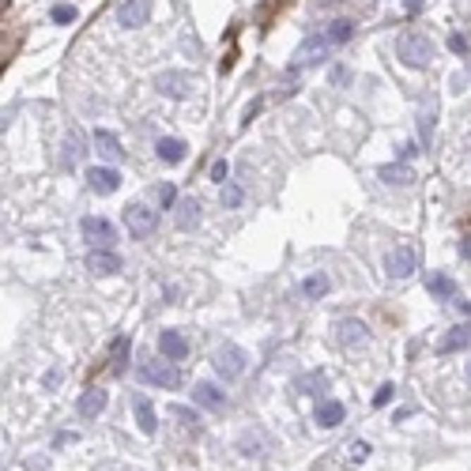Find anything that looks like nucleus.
<instances>
[{
	"label": "nucleus",
	"instance_id": "1",
	"mask_svg": "<svg viewBox=\"0 0 471 471\" xmlns=\"http://www.w3.org/2000/svg\"><path fill=\"white\" fill-rule=\"evenodd\" d=\"M396 57H400V64H408V68H430L434 42L426 35H419V30H408V35L396 38Z\"/></svg>",
	"mask_w": 471,
	"mask_h": 471
},
{
	"label": "nucleus",
	"instance_id": "2",
	"mask_svg": "<svg viewBox=\"0 0 471 471\" xmlns=\"http://www.w3.org/2000/svg\"><path fill=\"white\" fill-rule=\"evenodd\" d=\"M212 366H215L219 381H238L249 366V355L238 343H219L215 355H212Z\"/></svg>",
	"mask_w": 471,
	"mask_h": 471
},
{
	"label": "nucleus",
	"instance_id": "3",
	"mask_svg": "<svg viewBox=\"0 0 471 471\" xmlns=\"http://www.w3.org/2000/svg\"><path fill=\"white\" fill-rule=\"evenodd\" d=\"M328 53H332V42H328V35H310L298 49H294L290 68H313V64H324Z\"/></svg>",
	"mask_w": 471,
	"mask_h": 471
},
{
	"label": "nucleus",
	"instance_id": "4",
	"mask_svg": "<svg viewBox=\"0 0 471 471\" xmlns=\"http://www.w3.org/2000/svg\"><path fill=\"white\" fill-rule=\"evenodd\" d=\"M121 219H125V230L133 238H151L159 226V212H151L147 204H128L121 212Z\"/></svg>",
	"mask_w": 471,
	"mask_h": 471
},
{
	"label": "nucleus",
	"instance_id": "5",
	"mask_svg": "<svg viewBox=\"0 0 471 471\" xmlns=\"http://www.w3.org/2000/svg\"><path fill=\"white\" fill-rule=\"evenodd\" d=\"M80 234H83V242H91V249H109V242H117L114 223L102 215H87L80 223Z\"/></svg>",
	"mask_w": 471,
	"mask_h": 471
},
{
	"label": "nucleus",
	"instance_id": "6",
	"mask_svg": "<svg viewBox=\"0 0 471 471\" xmlns=\"http://www.w3.org/2000/svg\"><path fill=\"white\" fill-rule=\"evenodd\" d=\"M415 268H419V253H415V245H396L385 257V276L389 279H408V276H415Z\"/></svg>",
	"mask_w": 471,
	"mask_h": 471
},
{
	"label": "nucleus",
	"instance_id": "7",
	"mask_svg": "<svg viewBox=\"0 0 471 471\" xmlns=\"http://www.w3.org/2000/svg\"><path fill=\"white\" fill-rule=\"evenodd\" d=\"M140 377H144L147 385H159V389H181V381H185L181 369L173 366L170 358L166 362H144L140 366Z\"/></svg>",
	"mask_w": 471,
	"mask_h": 471
},
{
	"label": "nucleus",
	"instance_id": "8",
	"mask_svg": "<svg viewBox=\"0 0 471 471\" xmlns=\"http://www.w3.org/2000/svg\"><path fill=\"white\" fill-rule=\"evenodd\" d=\"M336 343L355 350V347H366L369 343V328L366 321H358V317H343V321L336 324Z\"/></svg>",
	"mask_w": 471,
	"mask_h": 471
},
{
	"label": "nucleus",
	"instance_id": "9",
	"mask_svg": "<svg viewBox=\"0 0 471 471\" xmlns=\"http://www.w3.org/2000/svg\"><path fill=\"white\" fill-rule=\"evenodd\" d=\"M151 19V0H121L117 4V23L125 30H136Z\"/></svg>",
	"mask_w": 471,
	"mask_h": 471
},
{
	"label": "nucleus",
	"instance_id": "10",
	"mask_svg": "<svg viewBox=\"0 0 471 471\" xmlns=\"http://www.w3.org/2000/svg\"><path fill=\"white\" fill-rule=\"evenodd\" d=\"M87 189L98 192V196H114L117 189H121V173H117L114 166H91L87 170Z\"/></svg>",
	"mask_w": 471,
	"mask_h": 471
},
{
	"label": "nucleus",
	"instance_id": "11",
	"mask_svg": "<svg viewBox=\"0 0 471 471\" xmlns=\"http://www.w3.org/2000/svg\"><path fill=\"white\" fill-rule=\"evenodd\" d=\"M87 271H91V276H117V271L125 268V260L114 253V249H91V253H87Z\"/></svg>",
	"mask_w": 471,
	"mask_h": 471
},
{
	"label": "nucleus",
	"instance_id": "12",
	"mask_svg": "<svg viewBox=\"0 0 471 471\" xmlns=\"http://www.w3.org/2000/svg\"><path fill=\"white\" fill-rule=\"evenodd\" d=\"M159 355L170 362H181V358H189V339L178 328H166V332H159Z\"/></svg>",
	"mask_w": 471,
	"mask_h": 471
},
{
	"label": "nucleus",
	"instance_id": "13",
	"mask_svg": "<svg viewBox=\"0 0 471 471\" xmlns=\"http://www.w3.org/2000/svg\"><path fill=\"white\" fill-rule=\"evenodd\" d=\"M192 80L185 72H162L159 80H155V91L159 94H166V98H185V94H192Z\"/></svg>",
	"mask_w": 471,
	"mask_h": 471
},
{
	"label": "nucleus",
	"instance_id": "14",
	"mask_svg": "<svg viewBox=\"0 0 471 471\" xmlns=\"http://www.w3.org/2000/svg\"><path fill=\"white\" fill-rule=\"evenodd\" d=\"M471 347V321L448 328V332L437 339V355H456V350H467Z\"/></svg>",
	"mask_w": 471,
	"mask_h": 471
},
{
	"label": "nucleus",
	"instance_id": "15",
	"mask_svg": "<svg viewBox=\"0 0 471 471\" xmlns=\"http://www.w3.org/2000/svg\"><path fill=\"white\" fill-rule=\"evenodd\" d=\"M192 400L200 403V408H207V411H223L226 408V392L219 385H212V381H196V385H192Z\"/></svg>",
	"mask_w": 471,
	"mask_h": 471
},
{
	"label": "nucleus",
	"instance_id": "16",
	"mask_svg": "<svg viewBox=\"0 0 471 471\" xmlns=\"http://www.w3.org/2000/svg\"><path fill=\"white\" fill-rule=\"evenodd\" d=\"M94 151H98V159H106V162H121L125 159V147H121V140H117L114 133H106V128H94Z\"/></svg>",
	"mask_w": 471,
	"mask_h": 471
},
{
	"label": "nucleus",
	"instance_id": "17",
	"mask_svg": "<svg viewBox=\"0 0 471 471\" xmlns=\"http://www.w3.org/2000/svg\"><path fill=\"white\" fill-rule=\"evenodd\" d=\"M343 419H347V408H343L339 400H321V403L313 408V422L324 426V430H332V426H339Z\"/></svg>",
	"mask_w": 471,
	"mask_h": 471
},
{
	"label": "nucleus",
	"instance_id": "18",
	"mask_svg": "<svg viewBox=\"0 0 471 471\" xmlns=\"http://www.w3.org/2000/svg\"><path fill=\"white\" fill-rule=\"evenodd\" d=\"M106 403H109V396L102 389H87L83 396H80V403H75V411L83 415V419H98V415L106 411Z\"/></svg>",
	"mask_w": 471,
	"mask_h": 471
},
{
	"label": "nucleus",
	"instance_id": "19",
	"mask_svg": "<svg viewBox=\"0 0 471 471\" xmlns=\"http://www.w3.org/2000/svg\"><path fill=\"white\" fill-rule=\"evenodd\" d=\"M426 290L441 302H453L456 298V279L445 276V271H430V276H426Z\"/></svg>",
	"mask_w": 471,
	"mask_h": 471
},
{
	"label": "nucleus",
	"instance_id": "20",
	"mask_svg": "<svg viewBox=\"0 0 471 471\" xmlns=\"http://www.w3.org/2000/svg\"><path fill=\"white\" fill-rule=\"evenodd\" d=\"M178 230H196L200 226V200L196 196H185V200H178Z\"/></svg>",
	"mask_w": 471,
	"mask_h": 471
},
{
	"label": "nucleus",
	"instance_id": "21",
	"mask_svg": "<svg viewBox=\"0 0 471 471\" xmlns=\"http://www.w3.org/2000/svg\"><path fill=\"white\" fill-rule=\"evenodd\" d=\"M83 155H87V147H83V133H80V128H68V136H64V166H80V162H83Z\"/></svg>",
	"mask_w": 471,
	"mask_h": 471
},
{
	"label": "nucleus",
	"instance_id": "22",
	"mask_svg": "<svg viewBox=\"0 0 471 471\" xmlns=\"http://www.w3.org/2000/svg\"><path fill=\"white\" fill-rule=\"evenodd\" d=\"M155 151H159V159H162V162L178 166V162L185 159V151H189V144H181V140H173V136H162L159 144H155Z\"/></svg>",
	"mask_w": 471,
	"mask_h": 471
},
{
	"label": "nucleus",
	"instance_id": "23",
	"mask_svg": "<svg viewBox=\"0 0 471 471\" xmlns=\"http://www.w3.org/2000/svg\"><path fill=\"white\" fill-rule=\"evenodd\" d=\"M133 408H136V422H140V430H144L147 437L159 430V419H155V408H151V400L147 396H136L133 400Z\"/></svg>",
	"mask_w": 471,
	"mask_h": 471
},
{
	"label": "nucleus",
	"instance_id": "24",
	"mask_svg": "<svg viewBox=\"0 0 471 471\" xmlns=\"http://www.w3.org/2000/svg\"><path fill=\"white\" fill-rule=\"evenodd\" d=\"M381 181H389V185H411L415 181V173L411 166H400V162H392V166H381Z\"/></svg>",
	"mask_w": 471,
	"mask_h": 471
},
{
	"label": "nucleus",
	"instance_id": "25",
	"mask_svg": "<svg viewBox=\"0 0 471 471\" xmlns=\"http://www.w3.org/2000/svg\"><path fill=\"white\" fill-rule=\"evenodd\" d=\"M302 294H305V298H310V302L324 298V294H328V279L321 276V271H313V276H310V279L302 283Z\"/></svg>",
	"mask_w": 471,
	"mask_h": 471
},
{
	"label": "nucleus",
	"instance_id": "26",
	"mask_svg": "<svg viewBox=\"0 0 471 471\" xmlns=\"http://www.w3.org/2000/svg\"><path fill=\"white\" fill-rule=\"evenodd\" d=\"M350 35H355V27H350L347 19H336V23L328 27V42H332V46H343V42H350Z\"/></svg>",
	"mask_w": 471,
	"mask_h": 471
},
{
	"label": "nucleus",
	"instance_id": "27",
	"mask_svg": "<svg viewBox=\"0 0 471 471\" xmlns=\"http://www.w3.org/2000/svg\"><path fill=\"white\" fill-rule=\"evenodd\" d=\"M219 200H223V207H242V200H245V189L242 185H223V192H219Z\"/></svg>",
	"mask_w": 471,
	"mask_h": 471
},
{
	"label": "nucleus",
	"instance_id": "28",
	"mask_svg": "<svg viewBox=\"0 0 471 471\" xmlns=\"http://www.w3.org/2000/svg\"><path fill=\"white\" fill-rule=\"evenodd\" d=\"M128 350H133V339L121 336V339L114 343V366H109L114 374H125V355H128Z\"/></svg>",
	"mask_w": 471,
	"mask_h": 471
},
{
	"label": "nucleus",
	"instance_id": "29",
	"mask_svg": "<svg viewBox=\"0 0 471 471\" xmlns=\"http://www.w3.org/2000/svg\"><path fill=\"white\" fill-rule=\"evenodd\" d=\"M170 411L178 415V419H185V426H192V430H196V426H200V415H196L192 408H181V403H173Z\"/></svg>",
	"mask_w": 471,
	"mask_h": 471
},
{
	"label": "nucleus",
	"instance_id": "30",
	"mask_svg": "<svg viewBox=\"0 0 471 471\" xmlns=\"http://www.w3.org/2000/svg\"><path fill=\"white\" fill-rule=\"evenodd\" d=\"M53 23H75V8L72 4H57L53 8Z\"/></svg>",
	"mask_w": 471,
	"mask_h": 471
},
{
	"label": "nucleus",
	"instance_id": "31",
	"mask_svg": "<svg viewBox=\"0 0 471 471\" xmlns=\"http://www.w3.org/2000/svg\"><path fill=\"white\" fill-rule=\"evenodd\" d=\"M226 173H230V162L226 159H215L212 162V181L215 185H226Z\"/></svg>",
	"mask_w": 471,
	"mask_h": 471
},
{
	"label": "nucleus",
	"instance_id": "32",
	"mask_svg": "<svg viewBox=\"0 0 471 471\" xmlns=\"http://www.w3.org/2000/svg\"><path fill=\"white\" fill-rule=\"evenodd\" d=\"M392 396H396V385H389V381H385V385L377 389V396H374V408H385V403H392Z\"/></svg>",
	"mask_w": 471,
	"mask_h": 471
},
{
	"label": "nucleus",
	"instance_id": "33",
	"mask_svg": "<svg viewBox=\"0 0 471 471\" xmlns=\"http://www.w3.org/2000/svg\"><path fill=\"white\" fill-rule=\"evenodd\" d=\"M159 200H162V207H178V192H173V185H159Z\"/></svg>",
	"mask_w": 471,
	"mask_h": 471
},
{
	"label": "nucleus",
	"instance_id": "34",
	"mask_svg": "<svg viewBox=\"0 0 471 471\" xmlns=\"http://www.w3.org/2000/svg\"><path fill=\"white\" fill-rule=\"evenodd\" d=\"M369 453H374V448H369L366 441H355V445H350V460H355V464H362Z\"/></svg>",
	"mask_w": 471,
	"mask_h": 471
},
{
	"label": "nucleus",
	"instance_id": "35",
	"mask_svg": "<svg viewBox=\"0 0 471 471\" xmlns=\"http://www.w3.org/2000/svg\"><path fill=\"white\" fill-rule=\"evenodd\" d=\"M448 49L464 57V53H467V38H464V35H448Z\"/></svg>",
	"mask_w": 471,
	"mask_h": 471
},
{
	"label": "nucleus",
	"instance_id": "36",
	"mask_svg": "<svg viewBox=\"0 0 471 471\" xmlns=\"http://www.w3.org/2000/svg\"><path fill=\"white\" fill-rule=\"evenodd\" d=\"M321 385H324V377H321V374H313V377H302V381H298V389H302V392L321 389ZM310 396H313V392H310Z\"/></svg>",
	"mask_w": 471,
	"mask_h": 471
},
{
	"label": "nucleus",
	"instance_id": "37",
	"mask_svg": "<svg viewBox=\"0 0 471 471\" xmlns=\"http://www.w3.org/2000/svg\"><path fill=\"white\" fill-rule=\"evenodd\" d=\"M68 441H75V434H57L53 437V445H68Z\"/></svg>",
	"mask_w": 471,
	"mask_h": 471
},
{
	"label": "nucleus",
	"instance_id": "38",
	"mask_svg": "<svg viewBox=\"0 0 471 471\" xmlns=\"http://www.w3.org/2000/svg\"><path fill=\"white\" fill-rule=\"evenodd\" d=\"M57 381H61V369H49V374H46V385L53 389V385H57Z\"/></svg>",
	"mask_w": 471,
	"mask_h": 471
},
{
	"label": "nucleus",
	"instance_id": "39",
	"mask_svg": "<svg viewBox=\"0 0 471 471\" xmlns=\"http://www.w3.org/2000/svg\"><path fill=\"white\" fill-rule=\"evenodd\" d=\"M460 310H464V313H471V302H460Z\"/></svg>",
	"mask_w": 471,
	"mask_h": 471
},
{
	"label": "nucleus",
	"instance_id": "40",
	"mask_svg": "<svg viewBox=\"0 0 471 471\" xmlns=\"http://www.w3.org/2000/svg\"><path fill=\"white\" fill-rule=\"evenodd\" d=\"M467 381H471V362H467Z\"/></svg>",
	"mask_w": 471,
	"mask_h": 471
}]
</instances>
